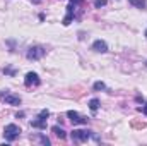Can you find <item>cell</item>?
<instances>
[{"label":"cell","mask_w":147,"mask_h":146,"mask_svg":"<svg viewBox=\"0 0 147 146\" xmlns=\"http://www.w3.org/2000/svg\"><path fill=\"white\" fill-rule=\"evenodd\" d=\"M21 127L19 126H16V124H7L5 126V129H3V138H5V141H9V143H12V141H16L19 136H21Z\"/></svg>","instance_id":"6da1fadb"},{"label":"cell","mask_w":147,"mask_h":146,"mask_svg":"<svg viewBox=\"0 0 147 146\" xmlns=\"http://www.w3.org/2000/svg\"><path fill=\"white\" fill-rule=\"evenodd\" d=\"M70 136H72L74 143H84L89 138H92V131H87V129H74Z\"/></svg>","instance_id":"7a4b0ae2"},{"label":"cell","mask_w":147,"mask_h":146,"mask_svg":"<svg viewBox=\"0 0 147 146\" xmlns=\"http://www.w3.org/2000/svg\"><path fill=\"white\" fill-rule=\"evenodd\" d=\"M45 53H46V50H45L43 46L34 45V46H29V50H28L26 57H28V60H39V59H43V57H45Z\"/></svg>","instance_id":"3957f363"},{"label":"cell","mask_w":147,"mask_h":146,"mask_svg":"<svg viewBox=\"0 0 147 146\" xmlns=\"http://www.w3.org/2000/svg\"><path fill=\"white\" fill-rule=\"evenodd\" d=\"M0 100L5 102V103H9V105H21V98L17 95L9 93V89H2L0 91Z\"/></svg>","instance_id":"277c9868"},{"label":"cell","mask_w":147,"mask_h":146,"mask_svg":"<svg viewBox=\"0 0 147 146\" xmlns=\"http://www.w3.org/2000/svg\"><path fill=\"white\" fill-rule=\"evenodd\" d=\"M67 117L70 119V122H72L74 126H77V124H87V117H84V115H80V113H77V112H74V110H69L67 112Z\"/></svg>","instance_id":"5b68a950"},{"label":"cell","mask_w":147,"mask_h":146,"mask_svg":"<svg viewBox=\"0 0 147 146\" xmlns=\"http://www.w3.org/2000/svg\"><path fill=\"white\" fill-rule=\"evenodd\" d=\"M39 83H41V79H39V76H38L36 72H28L26 77H24V84H26L28 88H31V86H39Z\"/></svg>","instance_id":"8992f818"},{"label":"cell","mask_w":147,"mask_h":146,"mask_svg":"<svg viewBox=\"0 0 147 146\" xmlns=\"http://www.w3.org/2000/svg\"><path fill=\"white\" fill-rule=\"evenodd\" d=\"M75 7L77 5H74L72 2L67 5V16L63 17V26H69L70 23H72V19H74V12H75Z\"/></svg>","instance_id":"52a82bcc"},{"label":"cell","mask_w":147,"mask_h":146,"mask_svg":"<svg viewBox=\"0 0 147 146\" xmlns=\"http://www.w3.org/2000/svg\"><path fill=\"white\" fill-rule=\"evenodd\" d=\"M92 50L98 52V53H105V52H108V45H106V41H103V40H96V41L92 43Z\"/></svg>","instance_id":"ba28073f"},{"label":"cell","mask_w":147,"mask_h":146,"mask_svg":"<svg viewBox=\"0 0 147 146\" xmlns=\"http://www.w3.org/2000/svg\"><path fill=\"white\" fill-rule=\"evenodd\" d=\"M46 120H48V119H43V117L38 115L36 120H31V126L36 127V129H46Z\"/></svg>","instance_id":"9c48e42d"},{"label":"cell","mask_w":147,"mask_h":146,"mask_svg":"<svg viewBox=\"0 0 147 146\" xmlns=\"http://www.w3.org/2000/svg\"><path fill=\"white\" fill-rule=\"evenodd\" d=\"M51 132H53L58 139H65V138H67V132H65L62 127H58V126H53V127H51Z\"/></svg>","instance_id":"30bf717a"},{"label":"cell","mask_w":147,"mask_h":146,"mask_svg":"<svg viewBox=\"0 0 147 146\" xmlns=\"http://www.w3.org/2000/svg\"><path fill=\"white\" fill-rule=\"evenodd\" d=\"M89 108H91V112H92V113H96V112H98V108H99V100H98V98H92V100L89 102Z\"/></svg>","instance_id":"8fae6325"},{"label":"cell","mask_w":147,"mask_h":146,"mask_svg":"<svg viewBox=\"0 0 147 146\" xmlns=\"http://www.w3.org/2000/svg\"><path fill=\"white\" fill-rule=\"evenodd\" d=\"M132 5H135V7H139V9H146V5H147V2L146 0H128Z\"/></svg>","instance_id":"7c38bea8"},{"label":"cell","mask_w":147,"mask_h":146,"mask_svg":"<svg viewBox=\"0 0 147 146\" xmlns=\"http://www.w3.org/2000/svg\"><path fill=\"white\" fill-rule=\"evenodd\" d=\"M36 139L39 141V143H41V145H45V146H50V145H51V141H50L46 136H43V134H38Z\"/></svg>","instance_id":"4fadbf2b"},{"label":"cell","mask_w":147,"mask_h":146,"mask_svg":"<svg viewBox=\"0 0 147 146\" xmlns=\"http://www.w3.org/2000/svg\"><path fill=\"white\" fill-rule=\"evenodd\" d=\"M92 89H94V91H103V89H106V84H105L103 81H96L94 86H92Z\"/></svg>","instance_id":"5bb4252c"},{"label":"cell","mask_w":147,"mask_h":146,"mask_svg":"<svg viewBox=\"0 0 147 146\" xmlns=\"http://www.w3.org/2000/svg\"><path fill=\"white\" fill-rule=\"evenodd\" d=\"M132 127H134V129H144V127H146V122H139V120H134V122H132Z\"/></svg>","instance_id":"9a60e30c"},{"label":"cell","mask_w":147,"mask_h":146,"mask_svg":"<svg viewBox=\"0 0 147 146\" xmlns=\"http://www.w3.org/2000/svg\"><path fill=\"white\" fill-rule=\"evenodd\" d=\"M106 5V0H94V7L96 9H101V7H105Z\"/></svg>","instance_id":"2e32d148"},{"label":"cell","mask_w":147,"mask_h":146,"mask_svg":"<svg viewBox=\"0 0 147 146\" xmlns=\"http://www.w3.org/2000/svg\"><path fill=\"white\" fill-rule=\"evenodd\" d=\"M3 74H9V76H16V69H12V67H5V69H3Z\"/></svg>","instance_id":"e0dca14e"},{"label":"cell","mask_w":147,"mask_h":146,"mask_svg":"<svg viewBox=\"0 0 147 146\" xmlns=\"http://www.w3.org/2000/svg\"><path fill=\"white\" fill-rule=\"evenodd\" d=\"M74 5H80V3H84V0H70Z\"/></svg>","instance_id":"ac0fdd59"},{"label":"cell","mask_w":147,"mask_h":146,"mask_svg":"<svg viewBox=\"0 0 147 146\" xmlns=\"http://www.w3.org/2000/svg\"><path fill=\"white\" fill-rule=\"evenodd\" d=\"M139 110H140V112H144V113H146V115H147V103H146V105H144V107H142V108H139Z\"/></svg>","instance_id":"d6986e66"},{"label":"cell","mask_w":147,"mask_h":146,"mask_svg":"<svg viewBox=\"0 0 147 146\" xmlns=\"http://www.w3.org/2000/svg\"><path fill=\"white\" fill-rule=\"evenodd\" d=\"M31 2H33V3H39V2H41V0H31Z\"/></svg>","instance_id":"ffe728a7"},{"label":"cell","mask_w":147,"mask_h":146,"mask_svg":"<svg viewBox=\"0 0 147 146\" xmlns=\"http://www.w3.org/2000/svg\"><path fill=\"white\" fill-rule=\"evenodd\" d=\"M146 36H147V31H146Z\"/></svg>","instance_id":"44dd1931"}]
</instances>
